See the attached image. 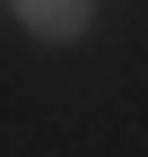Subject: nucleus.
<instances>
[{
	"label": "nucleus",
	"instance_id": "1",
	"mask_svg": "<svg viewBox=\"0 0 148 157\" xmlns=\"http://www.w3.org/2000/svg\"><path fill=\"white\" fill-rule=\"evenodd\" d=\"M17 26L44 35V44H70V35H87V0H9Z\"/></svg>",
	"mask_w": 148,
	"mask_h": 157
}]
</instances>
